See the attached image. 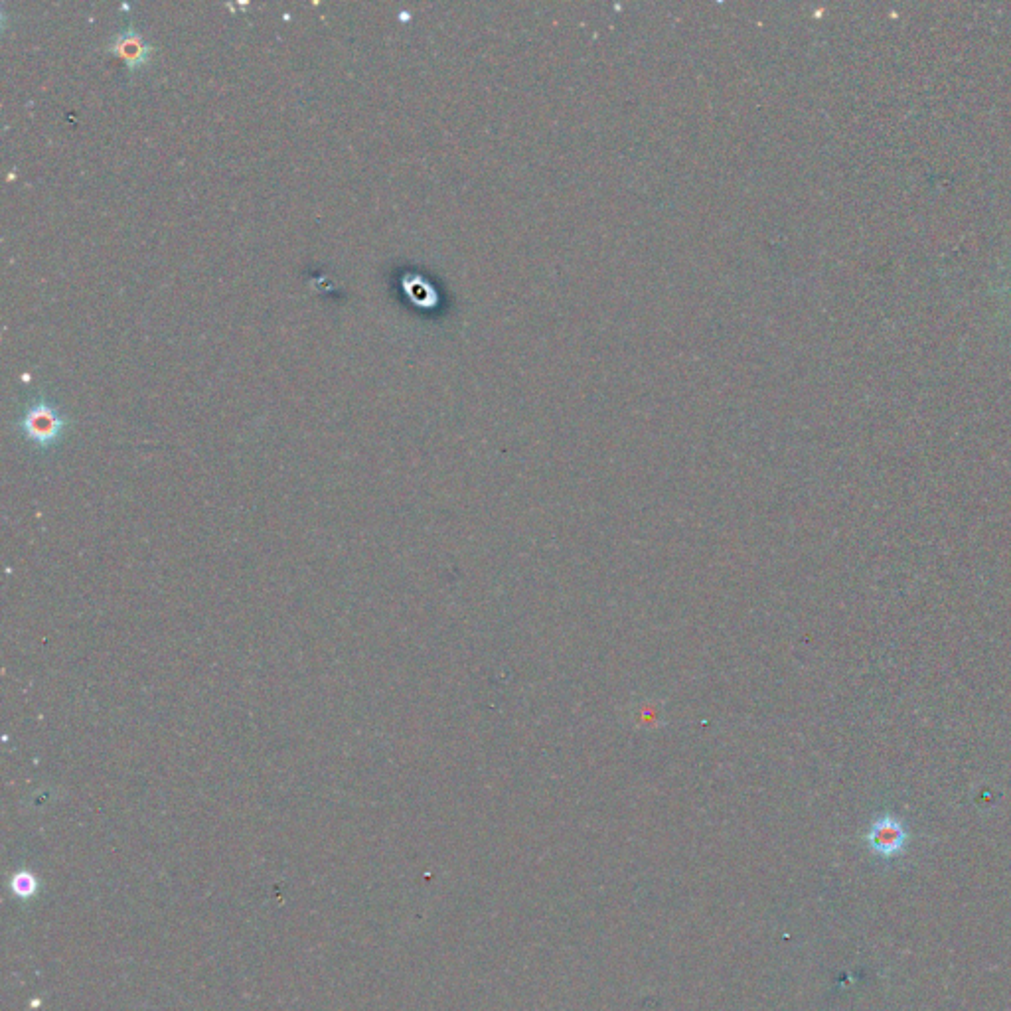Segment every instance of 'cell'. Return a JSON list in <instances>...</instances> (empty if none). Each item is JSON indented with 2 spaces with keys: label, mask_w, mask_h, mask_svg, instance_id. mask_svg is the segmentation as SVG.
Here are the masks:
<instances>
[{
  "label": "cell",
  "mask_w": 1011,
  "mask_h": 1011,
  "mask_svg": "<svg viewBox=\"0 0 1011 1011\" xmlns=\"http://www.w3.org/2000/svg\"><path fill=\"white\" fill-rule=\"evenodd\" d=\"M66 427V417L44 397H38L28 405L22 417V431L30 441L40 447L56 443Z\"/></svg>",
  "instance_id": "1"
},
{
  "label": "cell",
  "mask_w": 1011,
  "mask_h": 1011,
  "mask_svg": "<svg viewBox=\"0 0 1011 1011\" xmlns=\"http://www.w3.org/2000/svg\"><path fill=\"white\" fill-rule=\"evenodd\" d=\"M109 52L121 58L129 70H141L151 62L153 46L143 38L139 30L133 28V24H127L111 38Z\"/></svg>",
  "instance_id": "2"
},
{
  "label": "cell",
  "mask_w": 1011,
  "mask_h": 1011,
  "mask_svg": "<svg viewBox=\"0 0 1011 1011\" xmlns=\"http://www.w3.org/2000/svg\"><path fill=\"white\" fill-rule=\"evenodd\" d=\"M867 844L877 856H899L907 844V830L897 818L881 816L871 824Z\"/></svg>",
  "instance_id": "3"
}]
</instances>
